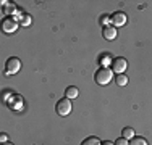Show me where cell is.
Listing matches in <instances>:
<instances>
[{
  "label": "cell",
  "mask_w": 152,
  "mask_h": 145,
  "mask_svg": "<svg viewBox=\"0 0 152 145\" xmlns=\"http://www.w3.org/2000/svg\"><path fill=\"white\" fill-rule=\"evenodd\" d=\"M112 79H113V71L110 68H99L94 74V81L99 86H107Z\"/></svg>",
  "instance_id": "6da1fadb"
},
{
  "label": "cell",
  "mask_w": 152,
  "mask_h": 145,
  "mask_svg": "<svg viewBox=\"0 0 152 145\" xmlns=\"http://www.w3.org/2000/svg\"><path fill=\"white\" fill-rule=\"evenodd\" d=\"M110 70L115 72V74H123L126 70H128V61L126 58H121V57H117L110 61Z\"/></svg>",
  "instance_id": "7a4b0ae2"
},
{
  "label": "cell",
  "mask_w": 152,
  "mask_h": 145,
  "mask_svg": "<svg viewBox=\"0 0 152 145\" xmlns=\"http://www.w3.org/2000/svg\"><path fill=\"white\" fill-rule=\"evenodd\" d=\"M20 70H21V61H20V58L12 57V58H8V60H7V63H5V74H7V76L16 74Z\"/></svg>",
  "instance_id": "3957f363"
},
{
  "label": "cell",
  "mask_w": 152,
  "mask_h": 145,
  "mask_svg": "<svg viewBox=\"0 0 152 145\" xmlns=\"http://www.w3.org/2000/svg\"><path fill=\"white\" fill-rule=\"evenodd\" d=\"M18 29V21L13 16H7L2 20V31L5 34H13Z\"/></svg>",
  "instance_id": "277c9868"
},
{
  "label": "cell",
  "mask_w": 152,
  "mask_h": 145,
  "mask_svg": "<svg viewBox=\"0 0 152 145\" xmlns=\"http://www.w3.org/2000/svg\"><path fill=\"white\" fill-rule=\"evenodd\" d=\"M57 113H58L60 116H68L71 113V102L70 99H61L57 102V107H55Z\"/></svg>",
  "instance_id": "5b68a950"
},
{
  "label": "cell",
  "mask_w": 152,
  "mask_h": 145,
  "mask_svg": "<svg viewBox=\"0 0 152 145\" xmlns=\"http://www.w3.org/2000/svg\"><path fill=\"white\" fill-rule=\"evenodd\" d=\"M126 21H128V16H126V13H123V12H117V13H113V14L110 16V24H112L113 28H121V26H125Z\"/></svg>",
  "instance_id": "8992f818"
},
{
  "label": "cell",
  "mask_w": 152,
  "mask_h": 145,
  "mask_svg": "<svg viewBox=\"0 0 152 145\" xmlns=\"http://www.w3.org/2000/svg\"><path fill=\"white\" fill-rule=\"evenodd\" d=\"M117 29H115L112 24H108V26H105L102 29V36H104V39L105 41H113V39H117Z\"/></svg>",
  "instance_id": "52a82bcc"
},
{
  "label": "cell",
  "mask_w": 152,
  "mask_h": 145,
  "mask_svg": "<svg viewBox=\"0 0 152 145\" xmlns=\"http://www.w3.org/2000/svg\"><path fill=\"white\" fill-rule=\"evenodd\" d=\"M65 95H66V99H78V95H79V89L78 87H75V86H70V87H66V90H65Z\"/></svg>",
  "instance_id": "ba28073f"
},
{
  "label": "cell",
  "mask_w": 152,
  "mask_h": 145,
  "mask_svg": "<svg viewBox=\"0 0 152 145\" xmlns=\"http://www.w3.org/2000/svg\"><path fill=\"white\" fill-rule=\"evenodd\" d=\"M81 145H102V142L99 140V137L91 136V137H88V139L83 140V144H81Z\"/></svg>",
  "instance_id": "9c48e42d"
},
{
  "label": "cell",
  "mask_w": 152,
  "mask_h": 145,
  "mask_svg": "<svg viewBox=\"0 0 152 145\" xmlns=\"http://www.w3.org/2000/svg\"><path fill=\"white\" fill-rule=\"evenodd\" d=\"M134 136H136V134H134V129H133V128H125V129L121 130V137H125L126 140L133 139Z\"/></svg>",
  "instance_id": "30bf717a"
},
{
  "label": "cell",
  "mask_w": 152,
  "mask_h": 145,
  "mask_svg": "<svg viewBox=\"0 0 152 145\" xmlns=\"http://www.w3.org/2000/svg\"><path fill=\"white\" fill-rule=\"evenodd\" d=\"M129 145H147V140L144 139V137H133L131 142H129Z\"/></svg>",
  "instance_id": "8fae6325"
},
{
  "label": "cell",
  "mask_w": 152,
  "mask_h": 145,
  "mask_svg": "<svg viewBox=\"0 0 152 145\" xmlns=\"http://www.w3.org/2000/svg\"><path fill=\"white\" fill-rule=\"evenodd\" d=\"M117 84L120 87H125L128 84V78H126L125 74H117Z\"/></svg>",
  "instance_id": "7c38bea8"
},
{
  "label": "cell",
  "mask_w": 152,
  "mask_h": 145,
  "mask_svg": "<svg viewBox=\"0 0 152 145\" xmlns=\"http://www.w3.org/2000/svg\"><path fill=\"white\" fill-rule=\"evenodd\" d=\"M20 23H21V26H29V24H31V16L28 13H23V14H21V21H20Z\"/></svg>",
  "instance_id": "4fadbf2b"
},
{
  "label": "cell",
  "mask_w": 152,
  "mask_h": 145,
  "mask_svg": "<svg viewBox=\"0 0 152 145\" xmlns=\"http://www.w3.org/2000/svg\"><path fill=\"white\" fill-rule=\"evenodd\" d=\"M100 23L104 24V28L108 26V23H110V16H108V14H104V16L100 18Z\"/></svg>",
  "instance_id": "5bb4252c"
},
{
  "label": "cell",
  "mask_w": 152,
  "mask_h": 145,
  "mask_svg": "<svg viewBox=\"0 0 152 145\" xmlns=\"http://www.w3.org/2000/svg\"><path fill=\"white\" fill-rule=\"evenodd\" d=\"M113 144H115V145H129V144H128V140H126L125 137H120V139H117Z\"/></svg>",
  "instance_id": "9a60e30c"
},
{
  "label": "cell",
  "mask_w": 152,
  "mask_h": 145,
  "mask_svg": "<svg viewBox=\"0 0 152 145\" xmlns=\"http://www.w3.org/2000/svg\"><path fill=\"white\" fill-rule=\"evenodd\" d=\"M0 142H2V144L7 142V136H5V134H2V136H0Z\"/></svg>",
  "instance_id": "2e32d148"
},
{
  "label": "cell",
  "mask_w": 152,
  "mask_h": 145,
  "mask_svg": "<svg viewBox=\"0 0 152 145\" xmlns=\"http://www.w3.org/2000/svg\"><path fill=\"white\" fill-rule=\"evenodd\" d=\"M102 145H115V144L110 142V140H105V142H102Z\"/></svg>",
  "instance_id": "e0dca14e"
},
{
  "label": "cell",
  "mask_w": 152,
  "mask_h": 145,
  "mask_svg": "<svg viewBox=\"0 0 152 145\" xmlns=\"http://www.w3.org/2000/svg\"><path fill=\"white\" fill-rule=\"evenodd\" d=\"M2 145H13L12 142H5V144H2Z\"/></svg>",
  "instance_id": "ac0fdd59"
}]
</instances>
